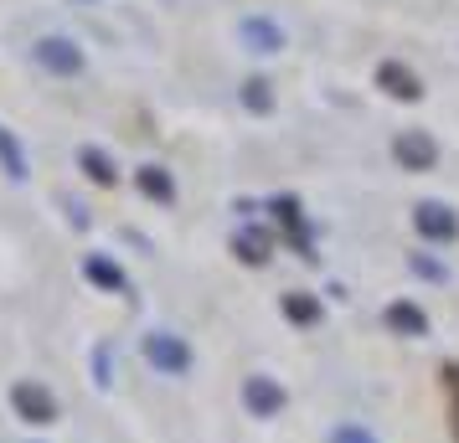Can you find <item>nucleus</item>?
<instances>
[{
	"label": "nucleus",
	"mask_w": 459,
	"mask_h": 443,
	"mask_svg": "<svg viewBox=\"0 0 459 443\" xmlns=\"http://www.w3.org/2000/svg\"><path fill=\"white\" fill-rule=\"evenodd\" d=\"M83 274L93 278L99 289H114V294L125 289V274H119V263H108V258H88V263H83Z\"/></svg>",
	"instance_id": "nucleus-14"
},
{
	"label": "nucleus",
	"mask_w": 459,
	"mask_h": 443,
	"mask_svg": "<svg viewBox=\"0 0 459 443\" xmlns=\"http://www.w3.org/2000/svg\"><path fill=\"white\" fill-rule=\"evenodd\" d=\"M243 42H248L253 52H279V47H284V31L273 21H264V16H248V21H243Z\"/></svg>",
	"instance_id": "nucleus-9"
},
{
	"label": "nucleus",
	"mask_w": 459,
	"mask_h": 443,
	"mask_svg": "<svg viewBox=\"0 0 459 443\" xmlns=\"http://www.w3.org/2000/svg\"><path fill=\"white\" fill-rule=\"evenodd\" d=\"M284 319H294V325H315V319H320V299L315 294H284Z\"/></svg>",
	"instance_id": "nucleus-15"
},
{
	"label": "nucleus",
	"mask_w": 459,
	"mask_h": 443,
	"mask_svg": "<svg viewBox=\"0 0 459 443\" xmlns=\"http://www.w3.org/2000/svg\"><path fill=\"white\" fill-rule=\"evenodd\" d=\"M11 402H16V413H22L26 422H52L57 418V402H52V392H47L42 381H16Z\"/></svg>",
	"instance_id": "nucleus-4"
},
{
	"label": "nucleus",
	"mask_w": 459,
	"mask_h": 443,
	"mask_svg": "<svg viewBox=\"0 0 459 443\" xmlns=\"http://www.w3.org/2000/svg\"><path fill=\"white\" fill-rule=\"evenodd\" d=\"M377 88H387V93L403 98V104H418V98H423L418 72H413V67H403V63H382V67H377Z\"/></svg>",
	"instance_id": "nucleus-7"
},
{
	"label": "nucleus",
	"mask_w": 459,
	"mask_h": 443,
	"mask_svg": "<svg viewBox=\"0 0 459 443\" xmlns=\"http://www.w3.org/2000/svg\"><path fill=\"white\" fill-rule=\"evenodd\" d=\"M413 227L429 237V243H449V237L459 233V217L444 207V201H423V207H413Z\"/></svg>",
	"instance_id": "nucleus-5"
},
{
	"label": "nucleus",
	"mask_w": 459,
	"mask_h": 443,
	"mask_svg": "<svg viewBox=\"0 0 459 443\" xmlns=\"http://www.w3.org/2000/svg\"><path fill=\"white\" fill-rule=\"evenodd\" d=\"M31 57H37L47 72H57V78H73V72H83V52L67 42V37H42V42L31 47Z\"/></svg>",
	"instance_id": "nucleus-2"
},
{
	"label": "nucleus",
	"mask_w": 459,
	"mask_h": 443,
	"mask_svg": "<svg viewBox=\"0 0 459 443\" xmlns=\"http://www.w3.org/2000/svg\"><path fill=\"white\" fill-rule=\"evenodd\" d=\"M145 356L155 371H166V377H181V371H191V351L181 336H166V330H155V336H145Z\"/></svg>",
	"instance_id": "nucleus-1"
},
{
	"label": "nucleus",
	"mask_w": 459,
	"mask_h": 443,
	"mask_svg": "<svg viewBox=\"0 0 459 443\" xmlns=\"http://www.w3.org/2000/svg\"><path fill=\"white\" fill-rule=\"evenodd\" d=\"M0 166H5V175L11 181H26V155H22V145H16V134L0 124Z\"/></svg>",
	"instance_id": "nucleus-13"
},
{
	"label": "nucleus",
	"mask_w": 459,
	"mask_h": 443,
	"mask_svg": "<svg viewBox=\"0 0 459 443\" xmlns=\"http://www.w3.org/2000/svg\"><path fill=\"white\" fill-rule=\"evenodd\" d=\"M232 253L243 258V263H253V268H264L273 253V237L264 233V227H248V233H238L232 237Z\"/></svg>",
	"instance_id": "nucleus-8"
},
{
	"label": "nucleus",
	"mask_w": 459,
	"mask_h": 443,
	"mask_svg": "<svg viewBox=\"0 0 459 443\" xmlns=\"http://www.w3.org/2000/svg\"><path fill=\"white\" fill-rule=\"evenodd\" d=\"M243 402H248L253 418H273V413L284 407V387L273 377H248L243 381Z\"/></svg>",
	"instance_id": "nucleus-6"
},
{
	"label": "nucleus",
	"mask_w": 459,
	"mask_h": 443,
	"mask_svg": "<svg viewBox=\"0 0 459 443\" xmlns=\"http://www.w3.org/2000/svg\"><path fill=\"white\" fill-rule=\"evenodd\" d=\"M243 108L269 114V108H273V83H269V78H248V83H243Z\"/></svg>",
	"instance_id": "nucleus-16"
},
{
	"label": "nucleus",
	"mask_w": 459,
	"mask_h": 443,
	"mask_svg": "<svg viewBox=\"0 0 459 443\" xmlns=\"http://www.w3.org/2000/svg\"><path fill=\"white\" fill-rule=\"evenodd\" d=\"M387 325H393L397 336H429V315L418 304H393L387 310Z\"/></svg>",
	"instance_id": "nucleus-11"
},
{
	"label": "nucleus",
	"mask_w": 459,
	"mask_h": 443,
	"mask_svg": "<svg viewBox=\"0 0 459 443\" xmlns=\"http://www.w3.org/2000/svg\"><path fill=\"white\" fill-rule=\"evenodd\" d=\"M273 211H279V222H284L290 233H299V201H294V196H279V201H273Z\"/></svg>",
	"instance_id": "nucleus-18"
},
{
	"label": "nucleus",
	"mask_w": 459,
	"mask_h": 443,
	"mask_svg": "<svg viewBox=\"0 0 459 443\" xmlns=\"http://www.w3.org/2000/svg\"><path fill=\"white\" fill-rule=\"evenodd\" d=\"M331 443H377V439H372V433H361V428H335Z\"/></svg>",
	"instance_id": "nucleus-19"
},
{
	"label": "nucleus",
	"mask_w": 459,
	"mask_h": 443,
	"mask_svg": "<svg viewBox=\"0 0 459 443\" xmlns=\"http://www.w3.org/2000/svg\"><path fill=\"white\" fill-rule=\"evenodd\" d=\"M393 155H397V166H403V170H434L438 166V145H434V134H423V129L397 134Z\"/></svg>",
	"instance_id": "nucleus-3"
},
{
	"label": "nucleus",
	"mask_w": 459,
	"mask_h": 443,
	"mask_svg": "<svg viewBox=\"0 0 459 443\" xmlns=\"http://www.w3.org/2000/svg\"><path fill=\"white\" fill-rule=\"evenodd\" d=\"M140 191H145L150 201H176V181H170V170H160V166H140Z\"/></svg>",
	"instance_id": "nucleus-10"
},
{
	"label": "nucleus",
	"mask_w": 459,
	"mask_h": 443,
	"mask_svg": "<svg viewBox=\"0 0 459 443\" xmlns=\"http://www.w3.org/2000/svg\"><path fill=\"white\" fill-rule=\"evenodd\" d=\"M444 381H449V392H455V402H449V433H455V443H459V366H444Z\"/></svg>",
	"instance_id": "nucleus-17"
},
{
	"label": "nucleus",
	"mask_w": 459,
	"mask_h": 443,
	"mask_svg": "<svg viewBox=\"0 0 459 443\" xmlns=\"http://www.w3.org/2000/svg\"><path fill=\"white\" fill-rule=\"evenodd\" d=\"M78 166L88 170V181H93V186H114V181H119V170H114V160H108L104 149H93V145H88L83 155H78Z\"/></svg>",
	"instance_id": "nucleus-12"
}]
</instances>
